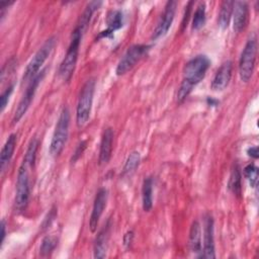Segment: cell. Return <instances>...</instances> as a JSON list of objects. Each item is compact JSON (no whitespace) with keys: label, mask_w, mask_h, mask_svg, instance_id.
Segmentation results:
<instances>
[{"label":"cell","mask_w":259,"mask_h":259,"mask_svg":"<svg viewBox=\"0 0 259 259\" xmlns=\"http://www.w3.org/2000/svg\"><path fill=\"white\" fill-rule=\"evenodd\" d=\"M94 91H95V81L93 78H90L85 82L79 94V99H78L77 109H76V123L78 127L83 126L89 119L91 108H92Z\"/></svg>","instance_id":"cell-3"},{"label":"cell","mask_w":259,"mask_h":259,"mask_svg":"<svg viewBox=\"0 0 259 259\" xmlns=\"http://www.w3.org/2000/svg\"><path fill=\"white\" fill-rule=\"evenodd\" d=\"M248 12L249 7L247 2L245 1H237L234 2V30L236 32L242 31L247 24L248 21Z\"/></svg>","instance_id":"cell-15"},{"label":"cell","mask_w":259,"mask_h":259,"mask_svg":"<svg viewBox=\"0 0 259 259\" xmlns=\"http://www.w3.org/2000/svg\"><path fill=\"white\" fill-rule=\"evenodd\" d=\"M123 23V16L122 12L120 10H111L106 17V24L107 28L104 31H101L100 37L101 36H108L111 35L112 32L122 26Z\"/></svg>","instance_id":"cell-17"},{"label":"cell","mask_w":259,"mask_h":259,"mask_svg":"<svg viewBox=\"0 0 259 259\" xmlns=\"http://www.w3.org/2000/svg\"><path fill=\"white\" fill-rule=\"evenodd\" d=\"M108 225L104 227L96 237L94 243V257L95 258H103L106 255V248H107V241H108Z\"/></svg>","instance_id":"cell-19"},{"label":"cell","mask_w":259,"mask_h":259,"mask_svg":"<svg viewBox=\"0 0 259 259\" xmlns=\"http://www.w3.org/2000/svg\"><path fill=\"white\" fill-rule=\"evenodd\" d=\"M15 146H16V135L15 134H11L9 136V138L7 139L6 143L4 144L2 150H1V155H0V169L1 172L3 173L5 171L6 166L9 164L13 152L15 150Z\"/></svg>","instance_id":"cell-18"},{"label":"cell","mask_w":259,"mask_h":259,"mask_svg":"<svg viewBox=\"0 0 259 259\" xmlns=\"http://www.w3.org/2000/svg\"><path fill=\"white\" fill-rule=\"evenodd\" d=\"M153 179L151 177L145 178L142 187V201L145 211H150L153 206Z\"/></svg>","instance_id":"cell-20"},{"label":"cell","mask_w":259,"mask_h":259,"mask_svg":"<svg viewBox=\"0 0 259 259\" xmlns=\"http://www.w3.org/2000/svg\"><path fill=\"white\" fill-rule=\"evenodd\" d=\"M57 238L54 237V236H47L42 239L41 241V245H40V248H39V252L41 255H48L49 253H51L56 245H57Z\"/></svg>","instance_id":"cell-27"},{"label":"cell","mask_w":259,"mask_h":259,"mask_svg":"<svg viewBox=\"0 0 259 259\" xmlns=\"http://www.w3.org/2000/svg\"><path fill=\"white\" fill-rule=\"evenodd\" d=\"M11 4H13V2H11V1H10V2H8V1H6V2H4V1L0 2V18H1V20H3L5 14H6V11H7L8 7H9Z\"/></svg>","instance_id":"cell-30"},{"label":"cell","mask_w":259,"mask_h":259,"mask_svg":"<svg viewBox=\"0 0 259 259\" xmlns=\"http://www.w3.org/2000/svg\"><path fill=\"white\" fill-rule=\"evenodd\" d=\"M149 48L150 47L146 45H134L130 47L116 66V74L123 75L132 70L136 64L147 54Z\"/></svg>","instance_id":"cell-8"},{"label":"cell","mask_w":259,"mask_h":259,"mask_svg":"<svg viewBox=\"0 0 259 259\" xmlns=\"http://www.w3.org/2000/svg\"><path fill=\"white\" fill-rule=\"evenodd\" d=\"M140 159H141V157H140L139 152L135 151V152L131 153L125 161L124 166H123L122 174H128V173H132L133 171H135V169L139 166Z\"/></svg>","instance_id":"cell-25"},{"label":"cell","mask_w":259,"mask_h":259,"mask_svg":"<svg viewBox=\"0 0 259 259\" xmlns=\"http://www.w3.org/2000/svg\"><path fill=\"white\" fill-rule=\"evenodd\" d=\"M189 249L196 257H202V245H201V230L197 221L191 224L189 231Z\"/></svg>","instance_id":"cell-16"},{"label":"cell","mask_w":259,"mask_h":259,"mask_svg":"<svg viewBox=\"0 0 259 259\" xmlns=\"http://www.w3.org/2000/svg\"><path fill=\"white\" fill-rule=\"evenodd\" d=\"M204 23H205V4L203 2H201L196 7L195 12L193 14L192 29L198 30L204 25Z\"/></svg>","instance_id":"cell-24"},{"label":"cell","mask_w":259,"mask_h":259,"mask_svg":"<svg viewBox=\"0 0 259 259\" xmlns=\"http://www.w3.org/2000/svg\"><path fill=\"white\" fill-rule=\"evenodd\" d=\"M13 88H14V85L11 84L1 95V98H0V110L1 112L5 109L7 103H8V100H9V97L13 91Z\"/></svg>","instance_id":"cell-29"},{"label":"cell","mask_w":259,"mask_h":259,"mask_svg":"<svg viewBox=\"0 0 259 259\" xmlns=\"http://www.w3.org/2000/svg\"><path fill=\"white\" fill-rule=\"evenodd\" d=\"M256 54H257V39H256V36L253 35L247 40L240 57L239 75L243 82H248L253 75L255 61H256Z\"/></svg>","instance_id":"cell-5"},{"label":"cell","mask_w":259,"mask_h":259,"mask_svg":"<svg viewBox=\"0 0 259 259\" xmlns=\"http://www.w3.org/2000/svg\"><path fill=\"white\" fill-rule=\"evenodd\" d=\"M6 225H5V221L2 220L1 221V246L4 242V239H5V235H6Z\"/></svg>","instance_id":"cell-34"},{"label":"cell","mask_w":259,"mask_h":259,"mask_svg":"<svg viewBox=\"0 0 259 259\" xmlns=\"http://www.w3.org/2000/svg\"><path fill=\"white\" fill-rule=\"evenodd\" d=\"M209 65L210 61L205 55H197L186 63L183 69V80L177 92V101L179 103L183 102L193 87L204 78Z\"/></svg>","instance_id":"cell-1"},{"label":"cell","mask_w":259,"mask_h":259,"mask_svg":"<svg viewBox=\"0 0 259 259\" xmlns=\"http://www.w3.org/2000/svg\"><path fill=\"white\" fill-rule=\"evenodd\" d=\"M247 154L248 156H250L251 158L253 159H257L258 158V147L257 146H254V147H251L247 150Z\"/></svg>","instance_id":"cell-33"},{"label":"cell","mask_w":259,"mask_h":259,"mask_svg":"<svg viewBox=\"0 0 259 259\" xmlns=\"http://www.w3.org/2000/svg\"><path fill=\"white\" fill-rule=\"evenodd\" d=\"M244 174H245L246 178L248 179L250 185L252 187H256L257 182H258V168H257V166L253 163L248 164L244 168Z\"/></svg>","instance_id":"cell-26"},{"label":"cell","mask_w":259,"mask_h":259,"mask_svg":"<svg viewBox=\"0 0 259 259\" xmlns=\"http://www.w3.org/2000/svg\"><path fill=\"white\" fill-rule=\"evenodd\" d=\"M69 125H70V111L67 106H64L59 119L57 121L55 132L52 138L50 152L53 156H59L67 142L68 134H69Z\"/></svg>","instance_id":"cell-4"},{"label":"cell","mask_w":259,"mask_h":259,"mask_svg":"<svg viewBox=\"0 0 259 259\" xmlns=\"http://www.w3.org/2000/svg\"><path fill=\"white\" fill-rule=\"evenodd\" d=\"M203 228V248L202 258H214V238H213V219L209 213L204 217Z\"/></svg>","instance_id":"cell-11"},{"label":"cell","mask_w":259,"mask_h":259,"mask_svg":"<svg viewBox=\"0 0 259 259\" xmlns=\"http://www.w3.org/2000/svg\"><path fill=\"white\" fill-rule=\"evenodd\" d=\"M85 145H86V143H85V142H82L81 144H79V145H78V147H77V149H76V151H75V153H74L73 161H76V160H77V159L82 155L83 150L85 149Z\"/></svg>","instance_id":"cell-31"},{"label":"cell","mask_w":259,"mask_h":259,"mask_svg":"<svg viewBox=\"0 0 259 259\" xmlns=\"http://www.w3.org/2000/svg\"><path fill=\"white\" fill-rule=\"evenodd\" d=\"M241 179H242V176H241L240 167L236 163L233 165L232 170H231V174H230V178H229V182H228V188L235 195H238V196L241 194V191H242Z\"/></svg>","instance_id":"cell-21"},{"label":"cell","mask_w":259,"mask_h":259,"mask_svg":"<svg viewBox=\"0 0 259 259\" xmlns=\"http://www.w3.org/2000/svg\"><path fill=\"white\" fill-rule=\"evenodd\" d=\"M234 9V2L233 1H224L221 5L220 13H219V25L222 28H227L229 26L232 14Z\"/></svg>","instance_id":"cell-23"},{"label":"cell","mask_w":259,"mask_h":259,"mask_svg":"<svg viewBox=\"0 0 259 259\" xmlns=\"http://www.w3.org/2000/svg\"><path fill=\"white\" fill-rule=\"evenodd\" d=\"M112 141H113V131L111 127H107L104 130L100 142V150H99V165H106L111 157L112 152Z\"/></svg>","instance_id":"cell-14"},{"label":"cell","mask_w":259,"mask_h":259,"mask_svg":"<svg viewBox=\"0 0 259 259\" xmlns=\"http://www.w3.org/2000/svg\"><path fill=\"white\" fill-rule=\"evenodd\" d=\"M106 201H107V190L105 188H100L96 193L93 207H92V212L90 215V221H89V228L92 233H94L97 229L99 219L106 206Z\"/></svg>","instance_id":"cell-12"},{"label":"cell","mask_w":259,"mask_h":259,"mask_svg":"<svg viewBox=\"0 0 259 259\" xmlns=\"http://www.w3.org/2000/svg\"><path fill=\"white\" fill-rule=\"evenodd\" d=\"M27 166L28 165L23 162L19 167L17 173L16 191L14 199V205L17 210H22L23 208H25L29 198V178Z\"/></svg>","instance_id":"cell-7"},{"label":"cell","mask_w":259,"mask_h":259,"mask_svg":"<svg viewBox=\"0 0 259 259\" xmlns=\"http://www.w3.org/2000/svg\"><path fill=\"white\" fill-rule=\"evenodd\" d=\"M56 44V38L54 36L48 38L42 46L38 49V51L34 54L30 62L28 63L24 75H23V81H31L37 74L38 70L45 63V61L50 56L51 52L53 51Z\"/></svg>","instance_id":"cell-6"},{"label":"cell","mask_w":259,"mask_h":259,"mask_svg":"<svg viewBox=\"0 0 259 259\" xmlns=\"http://www.w3.org/2000/svg\"><path fill=\"white\" fill-rule=\"evenodd\" d=\"M45 73H46V70L40 71L31 81H29V85L27 86V88L25 90V93L22 96V98L20 99V101L18 103V106H17V108L14 112V115H13V118H12V123L13 124L18 122L21 119V117L25 114V112L27 111V109H28V107L31 103V100L33 99L36 88H37L39 82L42 80V78L45 76Z\"/></svg>","instance_id":"cell-9"},{"label":"cell","mask_w":259,"mask_h":259,"mask_svg":"<svg viewBox=\"0 0 259 259\" xmlns=\"http://www.w3.org/2000/svg\"><path fill=\"white\" fill-rule=\"evenodd\" d=\"M232 69L233 64L231 61H227L222 64V66L217 71L212 81H211V89L213 90H224L232 77Z\"/></svg>","instance_id":"cell-13"},{"label":"cell","mask_w":259,"mask_h":259,"mask_svg":"<svg viewBox=\"0 0 259 259\" xmlns=\"http://www.w3.org/2000/svg\"><path fill=\"white\" fill-rule=\"evenodd\" d=\"M176 6H177L176 1H168L167 2L164 12H163L160 20L158 21L156 28L154 29V32L152 35L153 39H157V38L165 35L168 32V30L173 22V19H174Z\"/></svg>","instance_id":"cell-10"},{"label":"cell","mask_w":259,"mask_h":259,"mask_svg":"<svg viewBox=\"0 0 259 259\" xmlns=\"http://www.w3.org/2000/svg\"><path fill=\"white\" fill-rule=\"evenodd\" d=\"M101 3H102L101 1H92V2H90V3L86 6V8H85L84 12L82 13V15H81V17H80V19H79V22H78V24H77V26H76V27H78L83 33H84L86 27H87L88 24H89V21H90V19H91V16H92L93 12H94L96 9H98V7L101 5Z\"/></svg>","instance_id":"cell-22"},{"label":"cell","mask_w":259,"mask_h":259,"mask_svg":"<svg viewBox=\"0 0 259 259\" xmlns=\"http://www.w3.org/2000/svg\"><path fill=\"white\" fill-rule=\"evenodd\" d=\"M133 238H134V233L132 231L127 232L124 237H123V244L125 247H128L133 241Z\"/></svg>","instance_id":"cell-32"},{"label":"cell","mask_w":259,"mask_h":259,"mask_svg":"<svg viewBox=\"0 0 259 259\" xmlns=\"http://www.w3.org/2000/svg\"><path fill=\"white\" fill-rule=\"evenodd\" d=\"M37 147H38V141H37V139L31 140V142H30V144H29V146H28V148H27V151H26V153H25L24 160H23V162L26 163L28 166H32L33 163H34Z\"/></svg>","instance_id":"cell-28"},{"label":"cell","mask_w":259,"mask_h":259,"mask_svg":"<svg viewBox=\"0 0 259 259\" xmlns=\"http://www.w3.org/2000/svg\"><path fill=\"white\" fill-rule=\"evenodd\" d=\"M82 34L83 32L78 27L74 29L68 51L60 65L59 76L64 82H69L74 73L77 59H78V52H79V46L82 38Z\"/></svg>","instance_id":"cell-2"}]
</instances>
